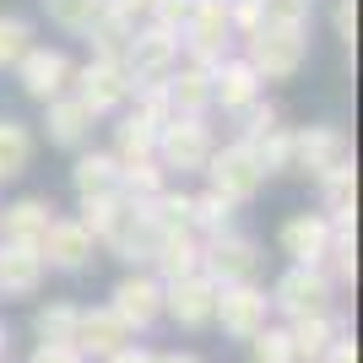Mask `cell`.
I'll list each match as a JSON object with an SVG mask.
<instances>
[{
  "label": "cell",
  "mask_w": 363,
  "mask_h": 363,
  "mask_svg": "<svg viewBox=\"0 0 363 363\" xmlns=\"http://www.w3.org/2000/svg\"><path fill=\"white\" fill-rule=\"evenodd\" d=\"M108 309L125 320V331H147L152 320L163 315V282L157 277H125L120 288H114Z\"/></svg>",
  "instance_id": "30bf717a"
},
{
  "label": "cell",
  "mask_w": 363,
  "mask_h": 363,
  "mask_svg": "<svg viewBox=\"0 0 363 363\" xmlns=\"http://www.w3.org/2000/svg\"><path fill=\"white\" fill-rule=\"evenodd\" d=\"M336 38L342 44L358 38V0H336Z\"/></svg>",
  "instance_id": "74e56055"
},
{
  "label": "cell",
  "mask_w": 363,
  "mask_h": 363,
  "mask_svg": "<svg viewBox=\"0 0 363 363\" xmlns=\"http://www.w3.org/2000/svg\"><path fill=\"white\" fill-rule=\"evenodd\" d=\"M152 11H157V28H184V16H190V6H196V0H147Z\"/></svg>",
  "instance_id": "d590c367"
},
{
  "label": "cell",
  "mask_w": 363,
  "mask_h": 363,
  "mask_svg": "<svg viewBox=\"0 0 363 363\" xmlns=\"http://www.w3.org/2000/svg\"><path fill=\"white\" fill-rule=\"evenodd\" d=\"M104 11H114V16H125V22H130L136 11H147V0H104Z\"/></svg>",
  "instance_id": "60d3db41"
},
{
  "label": "cell",
  "mask_w": 363,
  "mask_h": 363,
  "mask_svg": "<svg viewBox=\"0 0 363 363\" xmlns=\"http://www.w3.org/2000/svg\"><path fill=\"white\" fill-rule=\"evenodd\" d=\"M125 92H130V71H125V60H92L87 71H82V104H87L92 114L125 104Z\"/></svg>",
  "instance_id": "5bb4252c"
},
{
  "label": "cell",
  "mask_w": 363,
  "mask_h": 363,
  "mask_svg": "<svg viewBox=\"0 0 363 363\" xmlns=\"http://www.w3.org/2000/svg\"><path fill=\"white\" fill-rule=\"evenodd\" d=\"M44 228H49V206L44 201H16V206H6V217H0L6 244H28V250H38Z\"/></svg>",
  "instance_id": "d6986e66"
},
{
  "label": "cell",
  "mask_w": 363,
  "mask_h": 363,
  "mask_svg": "<svg viewBox=\"0 0 363 363\" xmlns=\"http://www.w3.org/2000/svg\"><path fill=\"white\" fill-rule=\"evenodd\" d=\"M293 163L303 168V174H331V168H342V163H352V147H347V136L336 130V125H309L298 141H293Z\"/></svg>",
  "instance_id": "9c48e42d"
},
{
  "label": "cell",
  "mask_w": 363,
  "mask_h": 363,
  "mask_svg": "<svg viewBox=\"0 0 363 363\" xmlns=\"http://www.w3.org/2000/svg\"><path fill=\"white\" fill-rule=\"evenodd\" d=\"M320 190H325V212H331V217L352 212V196H358V184H352V163L331 168V174H320Z\"/></svg>",
  "instance_id": "4dcf8cb0"
},
{
  "label": "cell",
  "mask_w": 363,
  "mask_h": 363,
  "mask_svg": "<svg viewBox=\"0 0 363 363\" xmlns=\"http://www.w3.org/2000/svg\"><path fill=\"white\" fill-rule=\"evenodd\" d=\"M108 190H120V163L104 157V152H87V157H76V196H108Z\"/></svg>",
  "instance_id": "603a6c76"
},
{
  "label": "cell",
  "mask_w": 363,
  "mask_h": 363,
  "mask_svg": "<svg viewBox=\"0 0 363 363\" xmlns=\"http://www.w3.org/2000/svg\"><path fill=\"white\" fill-rule=\"evenodd\" d=\"M87 130H92V108L82 98H49V141L76 147V141H87Z\"/></svg>",
  "instance_id": "44dd1931"
},
{
  "label": "cell",
  "mask_w": 363,
  "mask_h": 363,
  "mask_svg": "<svg viewBox=\"0 0 363 363\" xmlns=\"http://www.w3.org/2000/svg\"><path fill=\"white\" fill-rule=\"evenodd\" d=\"M288 336H293V358H303V363H320V352L331 347L336 336V320H331V309L325 315H303V320H293L288 325Z\"/></svg>",
  "instance_id": "7402d4cb"
},
{
  "label": "cell",
  "mask_w": 363,
  "mask_h": 363,
  "mask_svg": "<svg viewBox=\"0 0 363 363\" xmlns=\"http://www.w3.org/2000/svg\"><path fill=\"white\" fill-rule=\"evenodd\" d=\"M336 298V288L325 282V272L320 266H293L282 282H277L272 293V309H282L288 320H303V315H325Z\"/></svg>",
  "instance_id": "7a4b0ae2"
},
{
  "label": "cell",
  "mask_w": 363,
  "mask_h": 363,
  "mask_svg": "<svg viewBox=\"0 0 363 363\" xmlns=\"http://www.w3.org/2000/svg\"><path fill=\"white\" fill-rule=\"evenodd\" d=\"M206 174H212V190H217V196H228V201H250L260 190V179H266L244 141H239V147L212 152V157H206Z\"/></svg>",
  "instance_id": "8992f818"
},
{
  "label": "cell",
  "mask_w": 363,
  "mask_h": 363,
  "mask_svg": "<svg viewBox=\"0 0 363 363\" xmlns=\"http://www.w3.org/2000/svg\"><path fill=\"white\" fill-rule=\"evenodd\" d=\"M44 6L60 28H76V33H87L92 22L104 16V0H44Z\"/></svg>",
  "instance_id": "1f68e13d"
},
{
  "label": "cell",
  "mask_w": 363,
  "mask_h": 363,
  "mask_svg": "<svg viewBox=\"0 0 363 363\" xmlns=\"http://www.w3.org/2000/svg\"><path fill=\"white\" fill-rule=\"evenodd\" d=\"M157 363H201V358H196V352H163Z\"/></svg>",
  "instance_id": "b9f144b4"
},
{
  "label": "cell",
  "mask_w": 363,
  "mask_h": 363,
  "mask_svg": "<svg viewBox=\"0 0 363 363\" xmlns=\"http://www.w3.org/2000/svg\"><path fill=\"white\" fill-rule=\"evenodd\" d=\"M28 157H33V136H28V125L0 120V179H16V174L28 168Z\"/></svg>",
  "instance_id": "484cf974"
},
{
  "label": "cell",
  "mask_w": 363,
  "mask_h": 363,
  "mask_svg": "<svg viewBox=\"0 0 363 363\" xmlns=\"http://www.w3.org/2000/svg\"><path fill=\"white\" fill-rule=\"evenodd\" d=\"M28 38H33L28 22H16V16H0V65H16V60H22V55L33 49Z\"/></svg>",
  "instance_id": "e575fe53"
},
{
  "label": "cell",
  "mask_w": 363,
  "mask_h": 363,
  "mask_svg": "<svg viewBox=\"0 0 363 363\" xmlns=\"http://www.w3.org/2000/svg\"><path fill=\"white\" fill-rule=\"evenodd\" d=\"M152 260H157V272L174 282V277L184 272H201V239L196 228H174V233H157V244H152Z\"/></svg>",
  "instance_id": "ac0fdd59"
},
{
  "label": "cell",
  "mask_w": 363,
  "mask_h": 363,
  "mask_svg": "<svg viewBox=\"0 0 363 363\" xmlns=\"http://www.w3.org/2000/svg\"><path fill=\"white\" fill-rule=\"evenodd\" d=\"M250 342H255V363H298L293 358V336L277 331V325H260Z\"/></svg>",
  "instance_id": "d6a6232c"
},
{
  "label": "cell",
  "mask_w": 363,
  "mask_h": 363,
  "mask_svg": "<svg viewBox=\"0 0 363 363\" xmlns=\"http://www.w3.org/2000/svg\"><path fill=\"white\" fill-rule=\"evenodd\" d=\"M6 347H11V342H6V325H0V358H6Z\"/></svg>",
  "instance_id": "7bdbcfd3"
},
{
  "label": "cell",
  "mask_w": 363,
  "mask_h": 363,
  "mask_svg": "<svg viewBox=\"0 0 363 363\" xmlns=\"http://www.w3.org/2000/svg\"><path fill=\"white\" fill-rule=\"evenodd\" d=\"M104 363H157V352H147V347H130V342H125L120 352H108Z\"/></svg>",
  "instance_id": "ab89813d"
},
{
  "label": "cell",
  "mask_w": 363,
  "mask_h": 363,
  "mask_svg": "<svg viewBox=\"0 0 363 363\" xmlns=\"http://www.w3.org/2000/svg\"><path fill=\"white\" fill-rule=\"evenodd\" d=\"M228 212H233V201L206 190V196L190 201V228H201V233H228Z\"/></svg>",
  "instance_id": "f1b7e54d"
},
{
  "label": "cell",
  "mask_w": 363,
  "mask_h": 363,
  "mask_svg": "<svg viewBox=\"0 0 363 363\" xmlns=\"http://www.w3.org/2000/svg\"><path fill=\"white\" fill-rule=\"evenodd\" d=\"M201 272L212 277L217 288L223 282H255L260 255H255V244L239 239V233H212V244H201Z\"/></svg>",
  "instance_id": "277c9868"
},
{
  "label": "cell",
  "mask_w": 363,
  "mask_h": 363,
  "mask_svg": "<svg viewBox=\"0 0 363 363\" xmlns=\"http://www.w3.org/2000/svg\"><path fill=\"white\" fill-rule=\"evenodd\" d=\"M174 49H179V38L168 28H152V33H130V44H125V71L141 76V82H163L168 65H174Z\"/></svg>",
  "instance_id": "7c38bea8"
},
{
  "label": "cell",
  "mask_w": 363,
  "mask_h": 363,
  "mask_svg": "<svg viewBox=\"0 0 363 363\" xmlns=\"http://www.w3.org/2000/svg\"><path fill=\"white\" fill-rule=\"evenodd\" d=\"M266 315H272V298L255 288V282H223L217 288V303H212V320H223L228 336H250L266 325Z\"/></svg>",
  "instance_id": "6da1fadb"
},
{
  "label": "cell",
  "mask_w": 363,
  "mask_h": 363,
  "mask_svg": "<svg viewBox=\"0 0 363 363\" xmlns=\"http://www.w3.org/2000/svg\"><path fill=\"white\" fill-rule=\"evenodd\" d=\"M282 250H288L298 266H320V255L331 250V217H293L282 223Z\"/></svg>",
  "instance_id": "e0dca14e"
},
{
  "label": "cell",
  "mask_w": 363,
  "mask_h": 363,
  "mask_svg": "<svg viewBox=\"0 0 363 363\" xmlns=\"http://www.w3.org/2000/svg\"><path fill=\"white\" fill-rule=\"evenodd\" d=\"M44 282V255L28 250V244H0V293L11 298H28Z\"/></svg>",
  "instance_id": "9a60e30c"
},
{
  "label": "cell",
  "mask_w": 363,
  "mask_h": 363,
  "mask_svg": "<svg viewBox=\"0 0 363 363\" xmlns=\"http://www.w3.org/2000/svg\"><path fill=\"white\" fill-rule=\"evenodd\" d=\"M87 33L98 38V60H120L125 44H130V22H125V16H114V11H104Z\"/></svg>",
  "instance_id": "83f0119b"
},
{
  "label": "cell",
  "mask_w": 363,
  "mask_h": 363,
  "mask_svg": "<svg viewBox=\"0 0 363 363\" xmlns=\"http://www.w3.org/2000/svg\"><path fill=\"white\" fill-rule=\"evenodd\" d=\"M244 147H250V157L260 163V174H277V168L293 163V136L277 120L260 125V130H244Z\"/></svg>",
  "instance_id": "ffe728a7"
},
{
  "label": "cell",
  "mask_w": 363,
  "mask_h": 363,
  "mask_svg": "<svg viewBox=\"0 0 363 363\" xmlns=\"http://www.w3.org/2000/svg\"><path fill=\"white\" fill-rule=\"evenodd\" d=\"M125 342H130V331H125V320L114 315V309H82V315H76L71 347L82 352V358H108V352H120Z\"/></svg>",
  "instance_id": "8fae6325"
},
{
  "label": "cell",
  "mask_w": 363,
  "mask_h": 363,
  "mask_svg": "<svg viewBox=\"0 0 363 363\" xmlns=\"http://www.w3.org/2000/svg\"><path fill=\"white\" fill-rule=\"evenodd\" d=\"M22 87L33 92V98H60V87H65V76H71V65H65V55L60 49H28L22 55Z\"/></svg>",
  "instance_id": "2e32d148"
},
{
  "label": "cell",
  "mask_w": 363,
  "mask_h": 363,
  "mask_svg": "<svg viewBox=\"0 0 363 363\" xmlns=\"http://www.w3.org/2000/svg\"><path fill=\"white\" fill-rule=\"evenodd\" d=\"M76 303H49V309H38V320H33V331H38V342H71L76 336Z\"/></svg>",
  "instance_id": "f546056e"
},
{
  "label": "cell",
  "mask_w": 363,
  "mask_h": 363,
  "mask_svg": "<svg viewBox=\"0 0 363 363\" xmlns=\"http://www.w3.org/2000/svg\"><path fill=\"white\" fill-rule=\"evenodd\" d=\"M212 303H217V282L206 272H184L163 288V309L179 320V325H190V331L212 320Z\"/></svg>",
  "instance_id": "52a82bcc"
},
{
  "label": "cell",
  "mask_w": 363,
  "mask_h": 363,
  "mask_svg": "<svg viewBox=\"0 0 363 363\" xmlns=\"http://www.w3.org/2000/svg\"><path fill=\"white\" fill-rule=\"evenodd\" d=\"M298 60H303V28H288V22H260L255 28V49H250L255 76H293Z\"/></svg>",
  "instance_id": "3957f363"
},
{
  "label": "cell",
  "mask_w": 363,
  "mask_h": 363,
  "mask_svg": "<svg viewBox=\"0 0 363 363\" xmlns=\"http://www.w3.org/2000/svg\"><path fill=\"white\" fill-rule=\"evenodd\" d=\"M38 255H44V266H55V272H82L92 260V233L82 223H71V217H49L44 239H38Z\"/></svg>",
  "instance_id": "ba28073f"
},
{
  "label": "cell",
  "mask_w": 363,
  "mask_h": 363,
  "mask_svg": "<svg viewBox=\"0 0 363 363\" xmlns=\"http://www.w3.org/2000/svg\"><path fill=\"white\" fill-rule=\"evenodd\" d=\"M168 82V108H174V114H196L201 104H206V98H212V76L206 71H179V76H163Z\"/></svg>",
  "instance_id": "d4e9b609"
},
{
  "label": "cell",
  "mask_w": 363,
  "mask_h": 363,
  "mask_svg": "<svg viewBox=\"0 0 363 363\" xmlns=\"http://www.w3.org/2000/svg\"><path fill=\"white\" fill-rule=\"evenodd\" d=\"M152 152H157V125H147V120H125L120 125V157L114 163H147Z\"/></svg>",
  "instance_id": "4316f807"
},
{
  "label": "cell",
  "mask_w": 363,
  "mask_h": 363,
  "mask_svg": "<svg viewBox=\"0 0 363 363\" xmlns=\"http://www.w3.org/2000/svg\"><path fill=\"white\" fill-rule=\"evenodd\" d=\"M184 38L201 60H217L228 49V0H196L184 16Z\"/></svg>",
  "instance_id": "4fadbf2b"
},
{
  "label": "cell",
  "mask_w": 363,
  "mask_h": 363,
  "mask_svg": "<svg viewBox=\"0 0 363 363\" xmlns=\"http://www.w3.org/2000/svg\"><path fill=\"white\" fill-rule=\"evenodd\" d=\"M212 82H217L212 98H223V108H250V104H255V92H260V76L250 71V65H223Z\"/></svg>",
  "instance_id": "cb8c5ba5"
},
{
  "label": "cell",
  "mask_w": 363,
  "mask_h": 363,
  "mask_svg": "<svg viewBox=\"0 0 363 363\" xmlns=\"http://www.w3.org/2000/svg\"><path fill=\"white\" fill-rule=\"evenodd\" d=\"M33 363H87V358H82V352H76L71 342H38Z\"/></svg>",
  "instance_id": "8d00e7d4"
},
{
  "label": "cell",
  "mask_w": 363,
  "mask_h": 363,
  "mask_svg": "<svg viewBox=\"0 0 363 363\" xmlns=\"http://www.w3.org/2000/svg\"><path fill=\"white\" fill-rule=\"evenodd\" d=\"M320 363H358V347H352V342H347V336H336V342H331V347H325V352H320Z\"/></svg>",
  "instance_id": "f35d334b"
},
{
  "label": "cell",
  "mask_w": 363,
  "mask_h": 363,
  "mask_svg": "<svg viewBox=\"0 0 363 363\" xmlns=\"http://www.w3.org/2000/svg\"><path fill=\"white\" fill-rule=\"evenodd\" d=\"M157 152H163L168 168H179V174H190V168H206V157H212V136H206V125L196 120V114H174L168 125H157Z\"/></svg>",
  "instance_id": "5b68a950"
},
{
  "label": "cell",
  "mask_w": 363,
  "mask_h": 363,
  "mask_svg": "<svg viewBox=\"0 0 363 363\" xmlns=\"http://www.w3.org/2000/svg\"><path fill=\"white\" fill-rule=\"evenodd\" d=\"M260 6V22H288V28H303L315 0H255Z\"/></svg>",
  "instance_id": "836d02e7"
}]
</instances>
